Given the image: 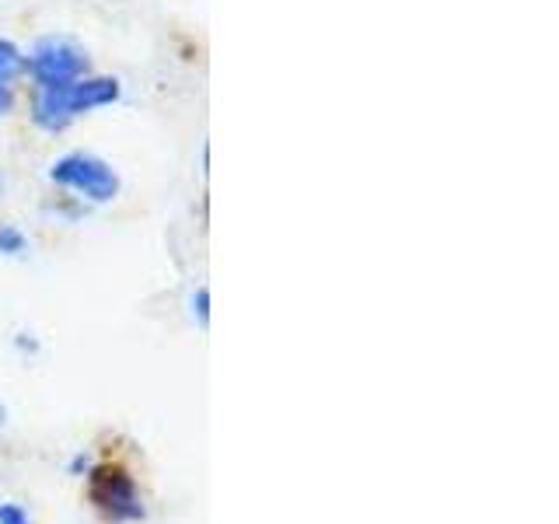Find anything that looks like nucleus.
Returning a JSON list of instances; mask_svg holds the SVG:
<instances>
[{"instance_id": "nucleus-1", "label": "nucleus", "mask_w": 559, "mask_h": 524, "mask_svg": "<svg viewBox=\"0 0 559 524\" xmlns=\"http://www.w3.org/2000/svg\"><path fill=\"white\" fill-rule=\"evenodd\" d=\"M119 98L116 78H78L70 84L39 87L32 102V116L43 130H63L81 112H92L98 105H112Z\"/></svg>"}, {"instance_id": "nucleus-2", "label": "nucleus", "mask_w": 559, "mask_h": 524, "mask_svg": "<svg viewBox=\"0 0 559 524\" xmlns=\"http://www.w3.org/2000/svg\"><path fill=\"white\" fill-rule=\"evenodd\" d=\"M49 179L57 186H63V189L81 192V196L92 200V203H109V200H116V192H119V175L105 165L102 157L84 154V151L60 157V162L52 165Z\"/></svg>"}, {"instance_id": "nucleus-3", "label": "nucleus", "mask_w": 559, "mask_h": 524, "mask_svg": "<svg viewBox=\"0 0 559 524\" xmlns=\"http://www.w3.org/2000/svg\"><path fill=\"white\" fill-rule=\"evenodd\" d=\"M25 67L32 70L35 84L52 87V84H70V81L84 78L87 57H84V49L74 46L70 39H60V35H46V39L35 43L32 57L25 60Z\"/></svg>"}, {"instance_id": "nucleus-4", "label": "nucleus", "mask_w": 559, "mask_h": 524, "mask_svg": "<svg viewBox=\"0 0 559 524\" xmlns=\"http://www.w3.org/2000/svg\"><path fill=\"white\" fill-rule=\"evenodd\" d=\"M92 500L95 507L112 521H136L144 517V507H140L136 486L122 468L116 465H102L92 476Z\"/></svg>"}, {"instance_id": "nucleus-5", "label": "nucleus", "mask_w": 559, "mask_h": 524, "mask_svg": "<svg viewBox=\"0 0 559 524\" xmlns=\"http://www.w3.org/2000/svg\"><path fill=\"white\" fill-rule=\"evenodd\" d=\"M25 70V57L14 43L0 39V84H11Z\"/></svg>"}, {"instance_id": "nucleus-6", "label": "nucleus", "mask_w": 559, "mask_h": 524, "mask_svg": "<svg viewBox=\"0 0 559 524\" xmlns=\"http://www.w3.org/2000/svg\"><path fill=\"white\" fill-rule=\"evenodd\" d=\"M28 249V238L17 227H0V252L4 255H22Z\"/></svg>"}, {"instance_id": "nucleus-7", "label": "nucleus", "mask_w": 559, "mask_h": 524, "mask_svg": "<svg viewBox=\"0 0 559 524\" xmlns=\"http://www.w3.org/2000/svg\"><path fill=\"white\" fill-rule=\"evenodd\" d=\"M0 524H32L17 503H0Z\"/></svg>"}, {"instance_id": "nucleus-8", "label": "nucleus", "mask_w": 559, "mask_h": 524, "mask_svg": "<svg viewBox=\"0 0 559 524\" xmlns=\"http://www.w3.org/2000/svg\"><path fill=\"white\" fill-rule=\"evenodd\" d=\"M11 105H14L11 84H0V116H4V112H11Z\"/></svg>"}, {"instance_id": "nucleus-9", "label": "nucleus", "mask_w": 559, "mask_h": 524, "mask_svg": "<svg viewBox=\"0 0 559 524\" xmlns=\"http://www.w3.org/2000/svg\"><path fill=\"white\" fill-rule=\"evenodd\" d=\"M4 416H8V413H4V406H0V424H4Z\"/></svg>"}, {"instance_id": "nucleus-10", "label": "nucleus", "mask_w": 559, "mask_h": 524, "mask_svg": "<svg viewBox=\"0 0 559 524\" xmlns=\"http://www.w3.org/2000/svg\"><path fill=\"white\" fill-rule=\"evenodd\" d=\"M0 189H4V179H0Z\"/></svg>"}]
</instances>
